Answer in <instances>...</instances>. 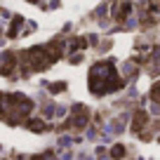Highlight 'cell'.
I'll list each match as a JSON object with an SVG mask.
<instances>
[{
    "mask_svg": "<svg viewBox=\"0 0 160 160\" xmlns=\"http://www.w3.org/2000/svg\"><path fill=\"white\" fill-rule=\"evenodd\" d=\"M90 87L94 94H104L106 90H118L120 80L115 78V68L111 64H97L90 73Z\"/></svg>",
    "mask_w": 160,
    "mask_h": 160,
    "instance_id": "cell-1",
    "label": "cell"
},
{
    "mask_svg": "<svg viewBox=\"0 0 160 160\" xmlns=\"http://www.w3.org/2000/svg\"><path fill=\"white\" fill-rule=\"evenodd\" d=\"M28 127H31V130H35V132H42V130H45V125H42L40 120H28Z\"/></svg>",
    "mask_w": 160,
    "mask_h": 160,
    "instance_id": "cell-2",
    "label": "cell"
},
{
    "mask_svg": "<svg viewBox=\"0 0 160 160\" xmlns=\"http://www.w3.org/2000/svg\"><path fill=\"white\" fill-rule=\"evenodd\" d=\"M111 155H113V158H122V155H125V148H122V146H115V148L111 151Z\"/></svg>",
    "mask_w": 160,
    "mask_h": 160,
    "instance_id": "cell-3",
    "label": "cell"
}]
</instances>
